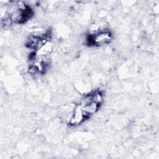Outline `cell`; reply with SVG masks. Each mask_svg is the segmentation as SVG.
<instances>
[{
    "label": "cell",
    "mask_w": 159,
    "mask_h": 159,
    "mask_svg": "<svg viewBox=\"0 0 159 159\" xmlns=\"http://www.w3.org/2000/svg\"><path fill=\"white\" fill-rule=\"evenodd\" d=\"M93 36L94 44L97 45H101L108 43L111 39V34L108 31H102Z\"/></svg>",
    "instance_id": "1"
},
{
    "label": "cell",
    "mask_w": 159,
    "mask_h": 159,
    "mask_svg": "<svg viewBox=\"0 0 159 159\" xmlns=\"http://www.w3.org/2000/svg\"><path fill=\"white\" fill-rule=\"evenodd\" d=\"M98 107H99L98 104H97V103H95L94 102H92L90 104H89L88 105L82 108V109L85 112H86V113H88L89 114H91L94 113L98 110Z\"/></svg>",
    "instance_id": "2"
},
{
    "label": "cell",
    "mask_w": 159,
    "mask_h": 159,
    "mask_svg": "<svg viewBox=\"0 0 159 159\" xmlns=\"http://www.w3.org/2000/svg\"><path fill=\"white\" fill-rule=\"evenodd\" d=\"M91 96L92 101L95 103L100 105L102 101V94L100 92H94V93L91 94Z\"/></svg>",
    "instance_id": "3"
},
{
    "label": "cell",
    "mask_w": 159,
    "mask_h": 159,
    "mask_svg": "<svg viewBox=\"0 0 159 159\" xmlns=\"http://www.w3.org/2000/svg\"><path fill=\"white\" fill-rule=\"evenodd\" d=\"M12 22H13V20L11 19V17L6 18L5 19L2 20V26L3 28L6 29V28L9 27L11 25Z\"/></svg>",
    "instance_id": "4"
}]
</instances>
